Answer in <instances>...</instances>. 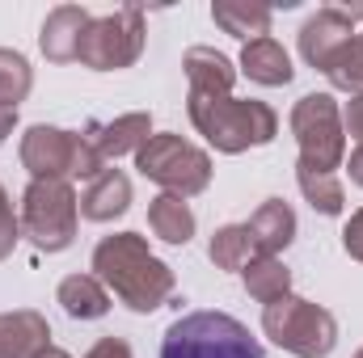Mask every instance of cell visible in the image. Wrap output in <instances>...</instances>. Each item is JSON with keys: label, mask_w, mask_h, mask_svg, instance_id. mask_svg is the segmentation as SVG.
Segmentation results:
<instances>
[{"label": "cell", "mask_w": 363, "mask_h": 358, "mask_svg": "<svg viewBox=\"0 0 363 358\" xmlns=\"http://www.w3.org/2000/svg\"><path fill=\"white\" fill-rule=\"evenodd\" d=\"M93 278L114 291L131 312H157L174 295V270L165 266L140 232H114L93 249Z\"/></svg>", "instance_id": "cell-1"}, {"label": "cell", "mask_w": 363, "mask_h": 358, "mask_svg": "<svg viewBox=\"0 0 363 358\" xmlns=\"http://www.w3.org/2000/svg\"><path fill=\"white\" fill-rule=\"evenodd\" d=\"M190 105V122L194 131L216 148V152H250V148H262L279 135V114H274L267 101H254V97H203V93H190L186 97Z\"/></svg>", "instance_id": "cell-2"}, {"label": "cell", "mask_w": 363, "mask_h": 358, "mask_svg": "<svg viewBox=\"0 0 363 358\" xmlns=\"http://www.w3.org/2000/svg\"><path fill=\"white\" fill-rule=\"evenodd\" d=\"M161 358H262V342L228 312H190L165 329Z\"/></svg>", "instance_id": "cell-3"}, {"label": "cell", "mask_w": 363, "mask_h": 358, "mask_svg": "<svg viewBox=\"0 0 363 358\" xmlns=\"http://www.w3.org/2000/svg\"><path fill=\"white\" fill-rule=\"evenodd\" d=\"M262 329L279 350L296 358H330L338 346V321L330 308L313 304V299H300V295H287L279 304H267L262 312Z\"/></svg>", "instance_id": "cell-4"}, {"label": "cell", "mask_w": 363, "mask_h": 358, "mask_svg": "<svg viewBox=\"0 0 363 358\" xmlns=\"http://www.w3.org/2000/svg\"><path fill=\"white\" fill-rule=\"evenodd\" d=\"M21 232L43 249V253H64L77 241V219H81V198L72 181H30L21 194Z\"/></svg>", "instance_id": "cell-5"}, {"label": "cell", "mask_w": 363, "mask_h": 358, "mask_svg": "<svg viewBox=\"0 0 363 358\" xmlns=\"http://www.w3.org/2000/svg\"><path fill=\"white\" fill-rule=\"evenodd\" d=\"M291 135L300 144V169L334 173L347 156V131L342 110L330 93H304L291 105Z\"/></svg>", "instance_id": "cell-6"}, {"label": "cell", "mask_w": 363, "mask_h": 358, "mask_svg": "<svg viewBox=\"0 0 363 358\" xmlns=\"http://www.w3.org/2000/svg\"><path fill=\"white\" fill-rule=\"evenodd\" d=\"M135 169L148 181L165 185V194H178V198H194L211 185V156L174 131L152 135L135 152Z\"/></svg>", "instance_id": "cell-7"}, {"label": "cell", "mask_w": 363, "mask_h": 358, "mask_svg": "<svg viewBox=\"0 0 363 358\" xmlns=\"http://www.w3.org/2000/svg\"><path fill=\"white\" fill-rule=\"evenodd\" d=\"M140 51H144V13L135 4H127L106 17H93L81 38L77 64H85L93 72H118V68H131L140 59Z\"/></svg>", "instance_id": "cell-8"}, {"label": "cell", "mask_w": 363, "mask_h": 358, "mask_svg": "<svg viewBox=\"0 0 363 358\" xmlns=\"http://www.w3.org/2000/svg\"><path fill=\"white\" fill-rule=\"evenodd\" d=\"M148 139H152V118L144 110L123 114L114 122H85L77 131V178L93 181L110 161H118L127 152H140Z\"/></svg>", "instance_id": "cell-9"}, {"label": "cell", "mask_w": 363, "mask_h": 358, "mask_svg": "<svg viewBox=\"0 0 363 358\" xmlns=\"http://www.w3.org/2000/svg\"><path fill=\"white\" fill-rule=\"evenodd\" d=\"M21 165L34 181H68L77 178V131H60L34 122L21 135Z\"/></svg>", "instance_id": "cell-10"}, {"label": "cell", "mask_w": 363, "mask_h": 358, "mask_svg": "<svg viewBox=\"0 0 363 358\" xmlns=\"http://www.w3.org/2000/svg\"><path fill=\"white\" fill-rule=\"evenodd\" d=\"M355 34V17L347 8H317L304 25H300V55L308 68L325 72L330 59L342 51V42Z\"/></svg>", "instance_id": "cell-11"}, {"label": "cell", "mask_w": 363, "mask_h": 358, "mask_svg": "<svg viewBox=\"0 0 363 358\" xmlns=\"http://www.w3.org/2000/svg\"><path fill=\"white\" fill-rule=\"evenodd\" d=\"M89 21H93L89 8H81V4H60V8H51L47 21H43V34H38L43 55H47L51 64H77L81 38H85Z\"/></svg>", "instance_id": "cell-12"}, {"label": "cell", "mask_w": 363, "mask_h": 358, "mask_svg": "<svg viewBox=\"0 0 363 358\" xmlns=\"http://www.w3.org/2000/svg\"><path fill=\"white\" fill-rule=\"evenodd\" d=\"M51 346V325L34 308L0 312V358H38Z\"/></svg>", "instance_id": "cell-13"}, {"label": "cell", "mask_w": 363, "mask_h": 358, "mask_svg": "<svg viewBox=\"0 0 363 358\" xmlns=\"http://www.w3.org/2000/svg\"><path fill=\"white\" fill-rule=\"evenodd\" d=\"M186 81H190V93H203V97H233V85H237V68L228 55H220L216 47H190L186 59Z\"/></svg>", "instance_id": "cell-14"}, {"label": "cell", "mask_w": 363, "mask_h": 358, "mask_svg": "<svg viewBox=\"0 0 363 358\" xmlns=\"http://www.w3.org/2000/svg\"><path fill=\"white\" fill-rule=\"evenodd\" d=\"M250 236L258 245L262 258H279L291 241H296V211L283 202V198H267L254 215H250Z\"/></svg>", "instance_id": "cell-15"}, {"label": "cell", "mask_w": 363, "mask_h": 358, "mask_svg": "<svg viewBox=\"0 0 363 358\" xmlns=\"http://www.w3.org/2000/svg\"><path fill=\"white\" fill-rule=\"evenodd\" d=\"M127 207H131V181H127V173H118V169H101L85 185V194H81V215L93 219V224H110Z\"/></svg>", "instance_id": "cell-16"}, {"label": "cell", "mask_w": 363, "mask_h": 358, "mask_svg": "<svg viewBox=\"0 0 363 358\" xmlns=\"http://www.w3.org/2000/svg\"><path fill=\"white\" fill-rule=\"evenodd\" d=\"M241 72H245L250 81L267 85V89H274V85H291V76H296L291 55L283 51V42H274L271 34L245 42V51H241Z\"/></svg>", "instance_id": "cell-17"}, {"label": "cell", "mask_w": 363, "mask_h": 358, "mask_svg": "<svg viewBox=\"0 0 363 358\" xmlns=\"http://www.w3.org/2000/svg\"><path fill=\"white\" fill-rule=\"evenodd\" d=\"M211 17H216V25L224 34L254 42V38H267L271 34L274 13H271V4H258V0H216L211 4Z\"/></svg>", "instance_id": "cell-18"}, {"label": "cell", "mask_w": 363, "mask_h": 358, "mask_svg": "<svg viewBox=\"0 0 363 358\" xmlns=\"http://www.w3.org/2000/svg\"><path fill=\"white\" fill-rule=\"evenodd\" d=\"M60 308L72 316V321H97L110 312V291L93 278V274H68L55 291Z\"/></svg>", "instance_id": "cell-19"}, {"label": "cell", "mask_w": 363, "mask_h": 358, "mask_svg": "<svg viewBox=\"0 0 363 358\" xmlns=\"http://www.w3.org/2000/svg\"><path fill=\"white\" fill-rule=\"evenodd\" d=\"M148 228L165 245H186L194 236V211H190V202L178 198V194H157L148 202Z\"/></svg>", "instance_id": "cell-20"}, {"label": "cell", "mask_w": 363, "mask_h": 358, "mask_svg": "<svg viewBox=\"0 0 363 358\" xmlns=\"http://www.w3.org/2000/svg\"><path fill=\"white\" fill-rule=\"evenodd\" d=\"M241 278H245V291L258 299V304H279V299H287L291 295V270L283 266L279 258H254L250 266L241 270Z\"/></svg>", "instance_id": "cell-21"}, {"label": "cell", "mask_w": 363, "mask_h": 358, "mask_svg": "<svg viewBox=\"0 0 363 358\" xmlns=\"http://www.w3.org/2000/svg\"><path fill=\"white\" fill-rule=\"evenodd\" d=\"M207 253H211L216 270H245L258 258V245H254V236H250L245 224H224V228H216Z\"/></svg>", "instance_id": "cell-22"}, {"label": "cell", "mask_w": 363, "mask_h": 358, "mask_svg": "<svg viewBox=\"0 0 363 358\" xmlns=\"http://www.w3.org/2000/svg\"><path fill=\"white\" fill-rule=\"evenodd\" d=\"M296 181H300V194L313 202V211L321 215H342L347 207V190L334 173H317V169H300L296 165Z\"/></svg>", "instance_id": "cell-23"}, {"label": "cell", "mask_w": 363, "mask_h": 358, "mask_svg": "<svg viewBox=\"0 0 363 358\" xmlns=\"http://www.w3.org/2000/svg\"><path fill=\"white\" fill-rule=\"evenodd\" d=\"M30 89H34V72L26 55L0 47V110H17V101H26Z\"/></svg>", "instance_id": "cell-24"}, {"label": "cell", "mask_w": 363, "mask_h": 358, "mask_svg": "<svg viewBox=\"0 0 363 358\" xmlns=\"http://www.w3.org/2000/svg\"><path fill=\"white\" fill-rule=\"evenodd\" d=\"M325 76H330V85H334V89L363 93V30H355V34L342 42V51L330 59Z\"/></svg>", "instance_id": "cell-25"}, {"label": "cell", "mask_w": 363, "mask_h": 358, "mask_svg": "<svg viewBox=\"0 0 363 358\" xmlns=\"http://www.w3.org/2000/svg\"><path fill=\"white\" fill-rule=\"evenodd\" d=\"M17 241H21V219L13 215V202H9V194L0 185V262L17 249Z\"/></svg>", "instance_id": "cell-26"}, {"label": "cell", "mask_w": 363, "mask_h": 358, "mask_svg": "<svg viewBox=\"0 0 363 358\" xmlns=\"http://www.w3.org/2000/svg\"><path fill=\"white\" fill-rule=\"evenodd\" d=\"M342 249H347L355 262H363V211H355V215L347 219V228H342Z\"/></svg>", "instance_id": "cell-27"}, {"label": "cell", "mask_w": 363, "mask_h": 358, "mask_svg": "<svg viewBox=\"0 0 363 358\" xmlns=\"http://www.w3.org/2000/svg\"><path fill=\"white\" fill-rule=\"evenodd\" d=\"M342 131H347L351 139H359V148H363V93H355V97L347 101V110H342Z\"/></svg>", "instance_id": "cell-28"}, {"label": "cell", "mask_w": 363, "mask_h": 358, "mask_svg": "<svg viewBox=\"0 0 363 358\" xmlns=\"http://www.w3.org/2000/svg\"><path fill=\"white\" fill-rule=\"evenodd\" d=\"M85 358H135V354H131V346H127L123 337H101Z\"/></svg>", "instance_id": "cell-29"}, {"label": "cell", "mask_w": 363, "mask_h": 358, "mask_svg": "<svg viewBox=\"0 0 363 358\" xmlns=\"http://www.w3.org/2000/svg\"><path fill=\"white\" fill-rule=\"evenodd\" d=\"M13 127H17V110H0V148H4V139L13 135Z\"/></svg>", "instance_id": "cell-30"}, {"label": "cell", "mask_w": 363, "mask_h": 358, "mask_svg": "<svg viewBox=\"0 0 363 358\" xmlns=\"http://www.w3.org/2000/svg\"><path fill=\"white\" fill-rule=\"evenodd\" d=\"M347 169H351V181H355V185L363 190V148H355V152H351V161H347Z\"/></svg>", "instance_id": "cell-31"}, {"label": "cell", "mask_w": 363, "mask_h": 358, "mask_svg": "<svg viewBox=\"0 0 363 358\" xmlns=\"http://www.w3.org/2000/svg\"><path fill=\"white\" fill-rule=\"evenodd\" d=\"M38 358H72V354H68V350H60V346H47Z\"/></svg>", "instance_id": "cell-32"}, {"label": "cell", "mask_w": 363, "mask_h": 358, "mask_svg": "<svg viewBox=\"0 0 363 358\" xmlns=\"http://www.w3.org/2000/svg\"><path fill=\"white\" fill-rule=\"evenodd\" d=\"M347 13H351V17H363V4H351V8H347Z\"/></svg>", "instance_id": "cell-33"}, {"label": "cell", "mask_w": 363, "mask_h": 358, "mask_svg": "<svg viewBox=\"0 0 363 358\" xmlns=\"http://www.w3.org/2000/svg\"><path fill=\"white\" fill-rule=\"evenodd\" d=\"M355 358H363V350H359V354H355Z\"/></svg>", "instance_id": "cell-34"}]
</instances>
